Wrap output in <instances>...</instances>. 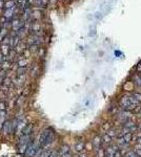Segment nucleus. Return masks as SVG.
Masks as SVG:
<instances>
[{
	"label": "nucleus",
	"mask_w": 141,
	"mask_h": 157,
	"mask_svg": "<svg viewBox=\"0 0 141 157\" xmlns=\"http://www.w3.org/2000/svg\"><path fill=\"white\" fill-rule=\"evenodd\" d=\"M54 140V132L50 129L47 130H44L42 133H41L40 137H39V144H40L41 148H45L49 145H51Z\"/></svg>",
	"instance_id": "f257e3e1"
},
{
	"label": "nucleus",
	"mask_w": 141,
	"mask_h": 157,
	"mask_svg": "<svg viewBox=\"0 0 141 157\" xmlns=\"http://www.w3.org/2000/svg\"><path fill=\"white\" fill-rule=\"evenodd\" d=\"M117 118H118V120H119L120 122H128V120H131V113L130 111H123L121 112V113H119V114L117 115Z\"/></svg>",
	"instance_id": "f03ea898"
},
{
	"label": "nucleus",
	"mask_w": 141,
	"mask_h": 157,
	"mask_svg": "<svg viewBox=\"0 0 141 157\" xmlns=\"http://www.w3.org/2000/svg\"><path fill=\"white\" fill-rule=\"evenodd\" d=\"M124 128H126L128 130L130 133H133V132H136V130L138 129V126L136 125L135 122H132V120H128V122H124V126H123Z\"/></svg>",
	"instance_id": "7ed1b4c3"
},
{
	"label": "nucleus",
	"mask_w": 141,
	"mask_h": 157,
	"mask_svg": "<svg viewBox=\"0 0 141 157\" xmlns=\"http://www.w3.org/2000/svg\"><path fill=\"white\" fill-rule=\"evenodd\" d=\"M118 146L109 147L105 149V157H115V153L118 151Z\"/></svg>",
	"instance_id": "20e7f679"
},
{
	"label": "nucleus",
	"mask_w": 141,
	"mask_h": 157,
	"mask_svg": "<svg viewBox=\"0 0 141 157\" xmlns=\"http://www.w3.org/2000/svg\"><path fill=\"white\" fill-rule=\"evenodd\" d=\"M32 130H33V125H27L24 127V129H23V130H22V132H21L22 136L30 135L31 132H32Z\"/></svg>",
	"instance_id": "39448f33"
},
{
	"label": "nucleus",
	"mask_w": 141,
	"mask_h": 157,
	"mask_svg": "<svg viewBox=\"0 0 141 157\" xmlns=\"http://www.w3.org/2000/svg\"><path fill=\"white\" fill-rule=\"evenodd\" d=\"M3 132L4 133H10V132H12V124L11 122H6L4 124H3Z\"/></svg>",
	"instance_id": "423d86ee"
},
{
	"label": "nucleus",
	"mask_w": 141,
	"mask_h": 157,
	"mask_svg": "<svg viewBox=\"0 0 141 157\" xmlns=\"http://www.w3.org/2000/svg\"><path fill=\"white\" fill-rule=\"evenodd\" d=\"M112 138H113V137H111V136H110L107 133L104 134V135L102 136V138H101V140H102V144L103 145H110L112 142Z\"/></svg>",
	"instance_id": "0eeeda50"
},
{
	"label": "nucleus",
	"mask_w": 141,
	"mask_h": 157,
	"mask_svg": "<svg viewBox=\"0 0 141 157\" xmlns=\"http://www.w3.org/2000/svg\"><path fill=\"white\" fill-rule=\"evenodd\" d=\"M101 144H102V140H101L100 137H95L94 140H93V147L96 148L97 150H99V147H100Z\"/></svg>",
	"instance_id": "6e6552de"
},
{
	"label": "nucleus",
	"mask_w": 141,
	"mask_h": 157,
	"mask_svg": "<svg viewBox=\"0 0 141 157\" xmlns=\"http://www.w3.org/2000/svg\"><path fill=\"white\" fill-rule=\"evenodd\" d=\"M11 51V48H10V45H6V44H3L2 47H1V53H2L3 56H8V53Z\"/></svg>",
	"instance_id": "1a4fd4ad"
},
{
	"label": "nucleus",
	"mask_w": 141,
	"mask_h": 157,
	"mask_svg": "<svg viewBox=\"0 0 141 157\" xmlns=\"http://www.w3.org/2000/svg\"><path fill=\"white\" fill-rule=\"evenodd\" d=\"M119 138H120V137H119ZM122 138L124 139L125 142L130 144L131 141H132V139H133V133H126V134H124V135L122 136Z\"/></svg>",
	"instance_id": "9d476101"
},
{
	"label": "nucleus",
	"mask_w": 141,
	"mask_h": 157,
	"mask_svg": "<svg viewBox=\"0 0 141 157\" xmlns=\"http://www.w3.org/2000/svg\"><path fill=\"white\" fill-rule=\"evenodd\" d=\"M106 133L109 134L111 137H114V136H116V135H119V132L117 131V129H115V128H113V129H110Z\"/></svg>",
	"instance_id": "9b49d317"
},
{
	"label": "nucleus",
	"mask_w": 141,
	"mask_h": 157,
	"mask_svg": "<svg viewBox=\"0 0 141 157\" xmlns=\"http://www.w3.org/2000/svg\"><path fill=\"white\" fill-rule=\"evenodd\" d=\"M83 149H84L83 142H77V144L75 145V150H76V151L80 152V151H82Z\"/></svg>",
	"instance_id": "f8f14e48"
},
{
	"label": "nucleus",
	"mask_w": 141,
	"mask_h": 157,
	"mask_svg": "<svg viewBox=\"0 0 141 157\" xmlns=\"http://www.w3.org/2000/svg\"><path fill=\"white\" fill-rule=\"evenodd\" d=\"M51 154H52V151H49V150H47V151H42L40 154H39L38 157H50Z\"/></svg>",
	"instance_id": "ddd939ff"
},
{
	"label": "nucleus",
	"mask_w": 141,
	"mask_h": 157,
	"mask_svg": "<svg viewBox=\"0 0 141 157\" xmlns=\"http://www.w3.org/2000/svg\"><path fill=\"white\" fill-rule=\"evenodd\" d=\"M27 63H29V61L27 59H22V60H19V62H18L19 67H25L27 65Z\"/></svg>",
	"instance_id": "4468645a"
},
{
	"label": "nucleus",
	"mask_w": 141,
	"mask_h": 157,
	"mask_svg": "<svg viewBox=\"0 0 141 157\" xmlns=\"http://www.w3.org/2000/svg\"><path fill=\"white\" fill-rule=\"evenodd\" d=\"M134 81H135L136 85L140 86L141 87V77H139V75H135V77H134Z\"/></svg>",
	"instance_id": "2eb2a0df"
},
{
	"label": "nucleus",
	"mask_w": 141,
	"mask_h": 157,
	"mask_svg": "<svg viewBox=\"0 0 141 157\" xmlns=\"http://www.w3.org/2000/svg\"><path fill=\"white\" fill-rule=\"evenodd\" d=\"M25 71H27L25 67H19V68H18V70H17V73H18L19 75H24Z\"/></svg>",
	"instance_id": "dca6fc26"
},
{
	"label": "nucleus",
	"mask_w": 141,
	"mask_h": 157,
	"mask_svg": "<svg viewBox=\"0 0 141 157\" xmlns=\"http://www.w3.org/2000/svg\"><path fill=\"white\" fill-rule=\"evenodd\" d=\"M97 156L98 157H105V151H104V150L99 149V150H98Z\"/></svg>",
	"instance_id": "f3484780"
},
{
	"label": "nucleus",
	"mask_w": 141,
	"mask_h": 157,
	"mask_svg": "<svg viewBox=\"0 0 141 157\" xmlns=\"http://www.w3.org/2000/svg\"><path fill=\"white\" fill-rule=\"evenodd\" d=\"M125 157H138V155L136 154L135 151H130L128 152V154L125 155Z\"/></svg>",
	"instance_id": "a211bd4d"
},
{
	"label": "nucleus",
	"mask_w": 141,
	"mask_h": 157,
	"mask_svg": "<svg viewBox=\"0 0 141 157\" xmlns=\"http://www.w3.org/2000/svg\"><path fill=\"white\" fill-rule=\"evenodd\" d=\"M133 95L135 96V99H137L141 103V93H134Z\"/></svg>",
	"instance_id": "6ab92c4d"
},
{
	"label": "nucleus",
	"mask_w": 141,
	"mask_h": 157,
	"mask_svg": "<svg viewBox=\"0 0 141 157\" xmlns=\"http://www.w3.org/2000/svg\"><path fill=\"white\" fill-rule=\"evenodd\" d=\"M61 157H72V153L70 152H66V153H62L61 154Z\"/></svg>",
	"instance_id": "aec40b11"
},
{
	"label": "nucleus",
	"mask_w": 141,
	"mask_h": 157,
	"mask_svg": "<svg viewBox=\"0 0 141 157\" xmlns=\"http://www.w3.org/2000/svg\"><path fill=\"white\" fill-rule=\"evenodd\" d=\"M115 157H122V155H121V151L120 150H118V151L115 153Z\"/></svg>",
	"instance_id": "412c9836"
},
{
	"label": "nucleus",
	"mask_w": 141,
	"mask_h": 157,
	"mask_svg": "<svg viewBox=\"0 0 141 157\" xmlns=\"http://www.w3.org/2000/svg\"><path fill=\"white\" fill-rule=\"evenodd\" d=\"M0 110H6V104L4 103H0Z\"/></svg>",
	"instance_id": "4be33fe9"
},
{
	"label": "nucleus",
	"mask_w": 141,
	"mask_h": 157,
	"mask_svg": "<svg viewBox=\"0 0 141 157\" xmlns=\"http://www.w3.org/2000/svg\"><path fill=\"white\" fill-rule=\"evenodd\" d=\"M135 151V153L137 155H138V157H141V150H134Z\"/></svg>",
	"instance_id": "5701e85b"
},
{
	"label": "nucleus",
	"mask_w": 141,
	"mask_h": 157,
	"mask_svg": "<svg viewBox=\"0 0 141 157\" xmlns=\"http://www.w3.org/2000/svg\"><path fill=\"white\" fill-rule=\"evenodd\" d=\"M50 157H58L57 152H52V154L50 155Z\"/></svg>",
	"instance_id": "b1692460"
},
{
	"label": "nucleus",
	"mask_w": 141,
	"mask_h": 157,
	"mask_svg": "<svg viewBox=\"0 0 141 157\" xmlns=\"http://www.w3.org/2000/svg\"><path fill=\"white\" fill-rule=\"evenodd\" d=\"M3 60H4V58H3V55H0V64H2V63H3Z\"/></svg>",
	"instance_id": "393cba45"
},
{
	"label": "nucleus",
	"mask_w": 141,
	"mask_h": 157,
	"mask_svg": "<svg viewBox=\"0 0 141 157\" xmlns=\"http://www.w3.org/2000/svg\"><path fill=\"white\" fill-rule=\"evenodd\" d=\"M109 127H110V124L109 122H106V125L103 126V129H109Z\"/></svg>",
	"instance_id": "a878e982"
},
{
	"label": "nucleus",
	"mask_w": 141,
	"mask_h": 157,
	"mask_svg": "<svg viewBox=\"0 0 141 157\" xmlns=\"http://www.w3.org/2000/svg\"><path fill=\"white\" fill-rule=\"evenodd\" d=\"M137 142H138V144H141V135L138 136V138H137Z\"/></svg>",
	"instance_id": "bb28decb"
},
{
	"label": "nucleus",
	"mask_w": 141,
	"mask_h": 157,
	"mask_svg": "<svg viewBox=\"0 0 141 157\" xmlns=\"http://www.w3.org/2000/svg\"><path fill=\"white\" fill-rule=\"evenodd\" d=\"M138 128H140V129H141V122L138 125Z\"/></svg>",
	"instance_id": "cd10ccee"
},
{
	"label": "nucleus",
	"mask_w": 141,
	"mask_h": 157,
	"mask_svg": "<svg viewBox=\"0 0 141 157\" xmlns=\"http://www.w3.org/2000/svg\"><path fill=\"white\" fill-rule=\"evenodd\" d=\"M79 157H85V155H81V156H79Z\"/></svg>",
	"instance_id": "c85d7f7f"
},
{
	"label": "nucleus",
	"mask_w": 141,
	"mask_h": 157,
	"mask_svg": "<svg viewBox=\"0 0 141 157\" xmlns=\"http://www.w3.org/2000/svg\"><path fill=\"white\" fill-rule=\"evenodd\" d=\"M139 114H140V116H141V110H140V112H139Z\"/></svg>",
	"instance_id": "c756f323"
},
{
	"label": "nucleus",
	"mask_w": 141,
	"mask_h": 157,
	"mask_svg": "<svg viewBox=\"0 0 141 157\" xmlns=\"http://www.w3.org/2000/svg\"><path fill=\"white\" fill-rule=\"evenodd\" d=\"M140 135H141V134H140V133H139V134H138V136H140Z\"/></svg>",
	"instance_id": "7c9ffc66"
}]
</instances>
